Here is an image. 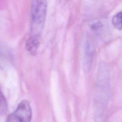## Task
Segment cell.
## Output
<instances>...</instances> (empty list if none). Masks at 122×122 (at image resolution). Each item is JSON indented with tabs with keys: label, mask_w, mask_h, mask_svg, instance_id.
<instances>
[{
	"label": "cell",
	"mask_w": 122,
	"mask_h": 122,
	"mask_svg": "<svg viewBox=\"0 0 122 122\" xmlns=\"http://www.w3.org/2000/svg\"><path fill=\"white\" fill-rule=\"evenodd\" d=\"M47 2L46 0L31 1L30 8L31 36L39 38L45 20Z\"/></svg>",
	"instance_id": "cell-1"
},
{
	"label": "cell",
	"mask_w": 122,
	"mask_h": 122,
	"mask_svg": "<svg viewBox=\"0 0 122 122\" xmlns=\"http://www.w3.org/2000/svg\"><path fill=\"white\" fill-rule=\"evenodd\" d=\"M31 117L32 111L29 103L23 100L16 109L8 116L6 122H30Z\"/></svg>",
	"instance_id": "cell-2"
},
{
	"label": "cell",
	"mask_w": 122,
	"mask_h": 122,
	"mask_svg": "<svg viewBox=\"0 0 122 122\" xmlns=\"http://www.w3.org/2000/svg\"><path fill=\"white\" fill-rule=\"evenodd\" d=\"M94 54V49L90 43L87 42L84 46L83 50V69L86 72L91 69Z\"/></svg>",
	"instance_id": "cell-3"
},
{
	"label": "cell",
	"mask_w": 122,
	"mask_h": 122,
	"mask_svg": "<svg viewBox=\"0 0 122 122\" xmlns=\"http://www.w3.org/2000/svg\"><path fill=\"white\" fill-rule=\"evenodd\" d=\"M39 38L30 37L26 42V49L31 53H34L39 45Z\"/></svg>",
	"instance_id": "cell-4"
},
{
	"label": "cell",
	"mask_w": 122,
	"mask_h": 122,
	"mask_svg": "<svg viewBox=\"0 0 122 122\" xmlns=\"http://www.w3.org/2000/svg\"><path fill=\"white\" fill-rule=\"evenodd\" d=\"M113 26L118 30L122 29V12L120 11L115 14L112 20Z\"/></svg>",
	"instance_id": "cell-5"
},
{
	"label": "cell",
	"mask_w": 122,
	"mask_h": 122,
	"mask_svg": "<svg viewBox=\"0 0 122 122\" xmlns=\"http://www.w3.org/2000/svg\"><path fill=\"white\" fill-rule=\"evenodd\" d=\"M7 109L6 100L0 90V114L5 113Z\"/></svg>",
	"instance_id": "cell-6"
}]
</instances>
